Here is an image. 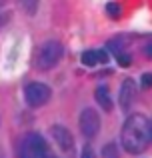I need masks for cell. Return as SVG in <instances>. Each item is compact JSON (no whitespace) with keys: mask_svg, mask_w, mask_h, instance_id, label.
Returning <instances> with one entry per match:
<instances>
[{"mask_svg":"<svg viewBox=\"0 0 152 158\" xmlns=\"http://www.w3.org/2000/svg\"><path fill=\"white\" fill-rule=\"evenodd\" d=\"M122 146L130 154H140L150 142V122L142 114H132L122 126Z\"/></svg>","mask_w":152,"mask_h":158,"instance_id":"obj_1","label":"cell"},{"mask_svg":"<svg viewBox=\"0 0 152 158\" xmlns=\"http://www.w3.org/2000/svg\"><path fill=\"white\" fill-rule=\"evenodd\" d=\"M62 44L56 42V40H50V42L42 44V48L38 50V56H36V64H38L40 70H50L54 68L56 64L60 62V58H62Z\"/></svg>","mask_w":152,"mask_h":158,"instance_id":"obj_2","label":"cell"},{"mask_svg":"<svg viewBox=\"0 0 152 158\" xmlns=\"http://www.w3.org/2000/svg\"><path fill=\"white\" fill-rule=\"evenodd\" d=\"M50 134H52V138H54L60 154L64 158H76V144H74L72 134L68 132V128L60 126V124H54L52 130H50Z\"/></svg>","mask_w":152,"mask_h":158,"instance_id":"obj_3","label":"cell"},{"mask_svg":"<svg viewBox=\"0 0 152 158\" xmlns=\"http://www.w3.org/2000/svg\"><path fill=\"white\" fill-rule=\"evenodd\" d=\"M20 156L22 158H48V148L46 142L42 140L40 134H28L22 142V148H20Z\"/></svg>","mask_w":152,"mask_h":158,"instance_id":"obj_4","label":"cell"},{"mask_svg":"<svg viewBox=\"0 0 152 158\" xmlns=\"http://www.w3.org/2000/svg\"><path fill=\"white\" fill-rule=\"evenodd\" d=\"M52 92L46 84H40V82H32V84H26L24 88V98H26V104L32 108L44 106L48 100H50Z\"/></svg>","mask_w":152,"mask_h":158,"instance_id":"obj_5","label":"cell"},{"mask_svg":"<svg viewBox=\"0 0 152 158\" xmlns=\"http://www.w3.org/2000/svg\"><path fill=\"white\" fill-rule=\"evenodd\" d=\"M78 122H80V130L86 138H94L100 132V116L92 108H84L80 112V120Z\"/></svg>","mask_w":152,"mask_h":158,"instance_id":"obj_6","label":"cell"},{"mask_svg":"<svg viewBox=\"0 0 152 158\" xmlns=\"http://www.w3.org/2000/svg\"><path fill=\"white\" fill-rule=\"evenodd\" d=\"M134 98H136V84H134L132 78H126L120 86V106L124 108V110H128V108L132 106Z\"/></svg>","mask_w":152,"mask_h":158,"instance_id":"obj_7","label":"cell"},{"mask_svg":"<svg viewBox=\"0 0 152 158\" xmlns=\"http://www.w3.org/2000/svg\"><path fill=\"white\" fill-rule=\"evenodd\" d=\"M94 94H96V102L104 108L106 112L112 110V98H110V92H108V88H106V86H98Z\"/></svg>","mask_w":152,"mask_h":158,"instance_id":"obj_8","label":"cell"},{"mask_svg":"<svg viewBox=\"0 0 152 158\" xmlns=\"http://www.w3.org/2000/svg\"><path fill=\"white\" fill-rule=\"evenodd\" d=\"M82 64H86V66H98L100 64V52L98 50H86L84 54H82Z\"/></svg>","mask_w":152,"mask_h":158,"instance_id":"obj_9","label":"cell"},{"mask_svg":"<svg viewBox=\"0 0 152 158\" xmlns=\"http://www.w3.org/2000/svg\"><path fill=\"white\" fill-rule=\"evenodd\" d=\"M38 2H40V0H20L24 12H26L28 16H34L36 14V10H38Z\"/></svg>","mask_w":152,"mask_h":158,"instance_id":"obj_10","label":"cell"},{"mask_svg":"<svg viewBox=\"0 0 152 158\" xmlns=\"http://www.w3.org/2000/svg\"><path fill=\"white\" fill-rule=\"evenodd\" d=\"M106 12H108V16H110V18H114V20H116L118 16H120V6H118L116 2H108V4H106Z\"/></svg>","mask_w":152,"mask_h":158,"instance_id":"obj_11","label":"cell"},{"mask_svg":"<svg viewBox=\"0 0 152 158\" xmlns=\"http://www.w3.org/2000/svg\"><path fill=\"white\" fill-rule=\"evenodd\" d=\"M102 156H104V158H118L116 144H108V146H104V150H102Z\"/></svg>","mask_w":152,"mask_h":158,"instance_id":"obj_12","label":"cell"},{"mask_svg":"<svg viewBox=\"0 0 152 158\" xmlns=\"http://www.w3.org/2000/svg\"><path fill=\"white\" fill-rule=\"evenodd\" d=\"M82 158H96V156H94V150H92V146H90V144H86V146L82 148Z\"/></svg>","mask_w":152,"mask_h":158,"instance_id":"obj_13","label":"cell"},{"mask_svg":"<svg viewBox=\"0 0 152 158\" xmlns=\"http://www.w3.org/2000/svg\"><path fill=\"white\" fill-rule=\"evenodd\" d=\"M8 20H10V14L8 12H0V30L8 24Z\"/></svg>","mask_w":152,"mask_h":158,"instance_id":"obj_14","label":"cell"},{"mask_svg":"<svg viewBox=\"0 0 152 158\" xmlns=\"http://www.w3.org/2000/svg\"><path fill=\"white\" fill-rule=\"evenodd\" d=\"M118 62H120V66H130V56L128 54H118Z\"/></svg>","mask_w":152,"mask_h":158,"instance_id":"obj_15","label":"cell"},{"mask_svg":"<svg viewBox=\"0 0 152 158\" xmlns=\"http://www.w3.org/2000/svg\"><path fill=\"white\" fill-rule=\"evenodd\" d=\"M142 86H144V88H150L152 86V74H144V76H142Z\"/></svg>","mask_w":152,"mask_h":158,"instance_id":"obj_16","label":"cell"},{"mask_svg":"<svg viewBox=\"0 0 152 158\" xmlns=\"http://www.w3.org/2000/svg\"><path fill=\"white\" fill-rule=\"evenodd\" d=\"M100 52V64H106V62H108V52L106 50H98Z\"/></svg>","mask_w":152,"mask_h":158,"instance_id":"obj_17","label":"cell"},{"mask_svg":"<svg viewBox=\"0 0 152 158\" xmlns=\"http://www.w3.org/2000/svg\"><path fill=\"white\" fill-rule=\"evenodd\" d=\"M150 138H152V124H150Z\"/></svg>","mask_w":152,"mask_h":158,"instance_id":"obj_18","label":"cell"},{"mask_svg":"<svg viewBox=\"0 0 152 158\" xmlns=\"http://www.w3.org/2000/svg\"><path fill=\"white\" fill-rule=\"evenodd\" d=\"M4 2H6V0H0V6H2V4H4Z\"/></svg>","mask_w":152,"mask_h":158,"instance_id":"obj_19","label":"cell"},{"mask_svg":"<svg viewBox=\"0 0 152 158\" xmlns=\"http://www.w3.org/2000/svg\"><path fill=\"white\" fill-rule=\"evenodd\" d=\"M0 158H4V154H2V150H0Z\"/></svg>","mask_w":152,"mask_h":158,"instance_id":"obj_20","label":"cell"},{"mask_svg":"<svg viewBox=\"0 0 152 158\" xmlns=\"http://www.w3.org/2000/svg\"><path fill=\"white\" fill-rule=\"evenodd\" d=\"M48 158H54V156H48Z\"/></svg>","mask_w":152,"mask_h":158,"instance_id":"obj_21","label":"cell"}]
</instances>
